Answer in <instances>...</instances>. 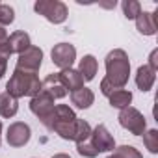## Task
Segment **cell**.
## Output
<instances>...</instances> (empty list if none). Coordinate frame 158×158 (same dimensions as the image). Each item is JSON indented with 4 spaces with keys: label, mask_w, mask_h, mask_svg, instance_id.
<instances>
[{
    "label": "cell",
    "mask_w": 158,
    "mask_h": 158,
    "mask_svg": "<svg viewBox=\"0 0 158 158\" xmlns=\"http://www.w3.org/2000/svg\"><path fill=\"white\" fill-rule=\"evenodd\" d=\"M6 69H8V61H0V80H2V76L6 74Z\"/></svg>",
    "instance_id": "cell-29"
},
{
    "label": "cell",
    "mask_w": 158,
    "mask_h": 158,
    "mask_svg": "<svg viewBox=\"0 0 158 158\" xmlns=\"http://www.w3.org/2000/svg\"><path fill=\"white\" fill-rule=\"evenodd\" d=\"M108 158H121V156H119V154H115V152H112V154H110Z\"/></svg>",
    "instance_id": "cell-31"
},
{
    "label": "cell",
    "mask_w": 158,
    "mask_h": 158,
    "mask_svg": "<svg viewBox=\"0 0 158 158\" xmlns=\"http://www.w3.org/2000/svg\"><path fill=\"white\" fill-rule=\"evenodd\" d=\"M76 151H78V154L84 156V158H95V156H99V151L93 147L91 139H86V141L76 143Z\"/></svg>",
    "instance_id": "cell-23"
},
{
    "label": "cell",
    "mask_w": 158,
    "mask_h": 158,
    "mask_svg": "<svg viewBox=\"0 0 158 158\" xmlns=\"http://www.w3.org/2000/svg\"><path fill=\"white\" fill-rule=\"evenodd\" d=\"M56 76H58L60 84L67 89V93L84 88V78L80 76V73H78L76 69H73V67L71 69H61L60 73H56Z\"/></svg>",
    "instance_id": "cell-11"
},
{
    "label": "cell",
    "mask_w": 158,
    "mask_h": 158,
    "mask_svg": "<svg viewBox=\"0 0 158 158\" xmlns=\"http://www.w3.org/2000/svg\"><path fill=\"white\" fill-rule=\"evenodd\" d=\"M52 63L60 69H71L76 60V48L71 43H58L50 50Z\"/></svg>",
    "instance_id": "cell-7"
},
{
    "label": "cell",
    "mask_w": 158,
    "mask_h": 158,
    "mask_svg": "<svg viewBox=\"0 0 158 158\" xmlns=\"http://www.w3.org/2000/svg\"><path fill=\"white\" fill-rule=\"evenodd\" d=\"M52 158H71L69 154H65V152H58V154H54Z\"/></svg>",
    "instance_id": "cell-30"
},
{
    "label": "cell",
    "mask_w": 158,
    "mask_h": 158,
    "mask_svg": "<svg viewBox=\"0 0 158 158\" xmlns=\"http://www.w3.org/2000/svg\"><path fill=\"white\" fill-rule=\"evenodd\" d=\"M43 63V50L39 47H30L28 50H24L23 54H19V60H17V67L19 71H24V73H34L37 74L39 67Z\"/></svg>",
    "instance_id": "cell-8"
},
{
    "label": "cell",
    "mask_w": 158,
    "mask_h": 158,
    "mask_svg": "<svg viewBox=\"0 0 158 158\" xmlns=\"http://www.w3.org/2000/svg\"><path fill=\"white\" fill-rule=\"evenodd\" d=\"M19 112V101L11 95H8L6 91L0 93V117L10 119Z\"/></svg>",
    "instance_id": "cell-17"
},
{
    "label": "cell",
    "mask_w": 158,
    "mask_h": 158,
    "mask_svg": "<svg viewBox=\"0 0 158 158\" xmlns=\"http://www.w3.org/2000/svg\"><path fill=\"white\" fill-rule=\"evenodd\" d=\"M4 41H8V32L4 26H0V43H4Z\"/></svg>",
    "instance_id": "cell-28"
},
{
    "label": "cell",
    "mask_w": 158,
    "mask_h": 158,
    "mask_svg": "<svg viewBox=\"0 0 158 158\" xmlns=\"http://www.w3.org/2000/svg\"><path fill=\"white\" fill-rule=\"evenodd\" d=\"M8 45L11 48V54L17 52V54H23L24 50H28L32 47V41H30V35L24 32V30H17L13 32L10 37H8Z\"/></svg>",
    "instance_id": "cell-15"
},
{
    "label": "cell",
    "mask_w": 158,
    "mask_h": 158,
    "mask_svg": "<svg viewBox=\"0 0 158 158\" xmlns=\"http://www.w3.org/2000/svg\"><path fill=\"white\" fill-rule=\"evenodd\" d=\"M34 11L43 15L48 23L52 24H61L67 21V15H69V10L63 2L60 0H37L34 4Z\"/></svg>",
    "instance_id": "cell-4"
},
{
    "label": "cell",
    "mask_w": 158,
    "mask_h": 158,
    "mask_svg": "<svg viewBox=\"0 0 158 158\" xmlns=\"http://www.w3.org/2000/svg\"><path fill=\"white\" fill-rule=\"evenodd\" d=\"M41 84H43V89H45V91H48L54 99H63V97L67 95V89L60 84L56 73H54V74H48L45 80H41Z\"/></svg>",
    "instance_id": "cell-18"
},
{
    "label": "cell",
    "mask_w": 158,
    "mask_h": 158,
    "mask_svg": "<svg viewBox=\"0 0 158 158\" xmlns=\"http://www.w3.org/2000/svg\"><path fill=\"white\" fill-rule=\"evenodd\" d=\"M43 89V84L39 80V76L34 73H24L15 69L13 74L10 76V80L6 84V93L15 97L17 101L21 97H35Z\"/></svg>",
    "instance_id": "cell-3"
},
{
    "label": "cell",
    "mask_w": 158,
    "mask_h": 158,
    "mask_svg": "<svg viewBox=\"0 0 158 158\" xmlns=\"http://www.w3.org/2000/svg\"><path fill=\"white\" fill-rule=\"evenodd\" d=\"M89 139H91L93 147H95L99 152H110V151L115 149V139H114V136L108 132V128H106L102 123L97 125L95 128H91Z\"/></svg>",
    "instance_id": "cell-10"
},
{
    "label": "cell",
    "mask_w": 158,
    "mask_h": 158,
    "mask_svg": "<svg viewBox=\"0 0 158 158\" xmlns=\"http://www.w3.org/2000/svg\"><path fill=\"white\" fill-rule=\"evenodd\" d=\"M89 136H91V127H89V123H88L86 119H76V127H74V138H73V141L80 143V141L89 139Z\"/></svg>",
    "instance_id": "cell-20"
},
{
    "label": "cell",
    "mask_w": 158,
    "mask_h": 158,
    "mask_svg": "<svg viewBox=\"0 0 158 158\" xmlns=\"http://www.w3.org/2000/svg\"><path fill=\"white\" fill-rule=\"evenodd\" d=\"M108 101H110V106H114V108H117V110H123V108L130 106V102H132V93H130L128 89H117V91H114V93L108 97Z\"/></svg>",
    "instance_id": "cell-19"
},
{
    "label": "cell",
    "mask_w": 158,
    "mask_h": 158,
    "mask_svg": "<svg viewBox=\"0 0 158 158\" xmlns=\"http://www.w3.org/2000/svg\"><path fill=\"white\" fill-rule=\"evenodd\" d=\"M54 97L48 93V91H45V89H41L35 97H32V101H30V112L43 123L50 114H52V110H54Z\"/></svg>",
    "instance_id": "cell-6"
},
{
    "label": "cell",
    "mask_w": 158,
    "mask_h": 158,
    "mask_svg": "<svg viewBox=\"0 0 158 158\" xmlns=\"http://www.w3.org/2000/svg\"><path fill=\"white\" fill-rule=\"evenodd\" d=\"M30 136H32V130L26 123L23 121H15L8 127V132H6V141L10 147H24L28 141H30Z\"/></svg>",
    "instance_id": "cell-9"
},
{
    "label": "cell",
    "mask_w": 158,
    "mask_h": 158,
    "mask_svg": "<svg viewBox=\"0 0 158 158\" xmlns=\"http://www.w3.org/2000/svg\"><path fill=\"white\" fill-rule=\"evenodd\" d=\"M71 102L80 110H88L95 102V93L89 88H80L76 91H71Z\"/></svg>",
    "instance_id": "cell-16"
},
{
    "label": "cell",
    "mask_w": 158,
    "mask_h": 158,
    "mask_svg": "<svg viewBox=\"0 0 158 158\" xmlns=\"http://www.w3.org/2000/svg\"><path fill=\"white\" fill-rule=\"evenodd\" d=\"M78 73H80V76L84 78V82H91L97 71H99V63H97V58L93 54H86L82 60H80V65H78L76 69Z\"/></svg>",
    "instance_id": "cell-14"
},
{
    "label": "cell",
    "mask_w": 158,
    "mask_h": 158,
    "mask_svg": "<svg viewBox=\"0 0 158 158\" xmlns=\"http://www.w3.org/2000/svg\"><path fill=\"white\" fill-rule=\"evenodd\" d=\"M15 21V11L8 4H0V26H8Z\"/></svg>",
    "instance_id": "cell-25"
},
{
    "label": "cell",
    "mask_w": 158,
    "mask_h": 158,
    "mask_svg": "<svg viewBox=\"0 0 158 158\" xmlns=\"http://www.w3.org/2000/svg\"><path fill=\"white\" fill-rule=\"evenodd\" d=\"M106 76L101 80V93L110 97L117 89H125L130 76V60L123 48H114L104 58Z\"/></svg>",
    "instance_id": "cell-1"
},
{
    "label": "cell",
    "mask_w": 158,
    "mask_h": 158,
    "mask_svg": "<svg viewBox=\"0 0 158 158\" xmlns=\"http://www.w3.org/2000/svg\"><path fill=\"white\" fill-rule=\"evenodd\" d=\"M117 119H119V125L134 136H143V132L147 130V121H145L143 114L134 106H127V108L119 110Z\"/></svg>",
    "instance_id": "cell-5"
},
{
    "label": "cell",
    "mask_w": 158,
    "mask_h": 158,
    "mask_svg": "<svg viewBox=\"0 0 158 158\" xmlns=\"http://www.w3.org/2000/svg\"><path fill=\"white\" fill-rule=\"evenodd\" d=\"M76 114L67 106V104H56L52 114L43 121V125L50 130L56 132L61 139H71L74 138V127H76Z\"/></svg>",
    "instance_id": "cell-2"
},
{
    "label": "cell",
    "mask_w": 158,
    "mask_h": 158,
    "mask_svg": "<svg viewBox=\"0 0 158 158\" xmlns=\"http://www.w3.org/2000/svg\"><path fill=\"white\" fill-rule=\"evenodd\" d=\"M143 143H145V147L149 149V152L156 154V152H158V130H156V128L145 130V132H143Z\"/></svg>",
    "instance_id": "cell-22"
},
{
    "label": "cell",
    "mask_w": 158,
    "mask_h": 158,
    "mask_svg": "<svg viewBox=\"0 0 158 158\" xmlns=\"http://www.w3.org/2000/svg\"><path fill=\"white\" fill-rule=\"evenodd\" d=\"M136 28H138V32L143 34V35H154L156 30H158V24H156V13L141 11V13L136 17Z\"/></svg>",
    "instance_id": "cell-13"
},
{
    "label": "cell",
    "mask_w": 158,
    "mask_h": 158,
    "mask_svg": "<svg viewBox=\"0 0 158 158\" xmlns=\"http://www.w3.org/2000/svg\"><path fill=\"white\" fill-rule=\"evenodd\" d=\"M10 56H11V48H10V45H8V41L0 43V61H8Z\"/></svg>",
    "instance_id": "cell-26"
},
{
    "label": "cell",
    "mask_w": 158,
    "mask_h": 158,
    "mask_svg": "<svg viewBox=\"0 0 158 158\" xmlns=\"http://www.w3.org/2000/svg\"><path fill=\"white\" fill-rule=\"evenodd\" d=\"M0 143H2V121H0Z\"/></svg>",
    "instance_id": "cell-32"
},
{
    "label": "cell",
    "mask_w": 158,
    "mask_h": 158,
    "mask_svg": "<svg viewBox=\"0 0 158 158\" xmlns=\"http://www.w3.org/2000/svg\"><path fill=\"white\" fill-rule=\"evenodd\" d=\"M123 15L128 19V21H136V17L141 13V4L138 0H123Z\"/></svg>",
    "instance_id": "cell-21"
},
{
    "label": "cell",
    "mask_w": 158,
    "mask_h": 158,
    "mask_svg": "<svg viewBox=\"0 0 158 158\" xmlns=\"http://www.w3.org/2000/svg\"><path fill=\"white\" fill-rule=\"evenodd\" d=\"M114 152L119 154L121 158H143V154L132 145H119V147L114 149Z\"/></svg>",
    "instance_id": "cell-24"
},
{
    "label": "cell",
    "mask_w": 158,
    "mask_h": 158,
    "mask_svg": "<svg viewBox=\"0 0 158 158\" xmlns=\"http://www.w3.org/2000/svg\"><path fill=\"white\" fill-rule=\"evenodd\" d=\"M152 71H158V50L154 48L151 54H149V63H147Z\"/></svg>",
    "instance_id": "cell-27"
},
{
    "label": "cell",
    "mask_w": 158,
    "mask_h": 158,
    "mask_svg": "<svg viewBox=\"0 0 158 158\" xmlns=\"http://www.w3.org/2000/svg\"><path fill=\"white\" fill-rule=\"evenodd\" d=\"M154 80H156V71H152L149 65H139L138 67V71H136V86H138V89H141L143 93L151 91L152 86H154Z\"/></svg>",
    "instance_id": "cell-12"
}]
</instances>
